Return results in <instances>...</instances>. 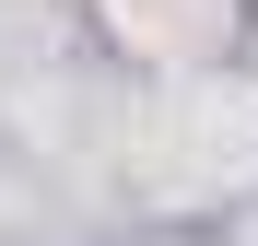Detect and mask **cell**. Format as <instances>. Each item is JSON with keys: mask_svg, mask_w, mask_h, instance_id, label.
Returning a JSON list of instances; mask_svg holds the SVG:
<instances>
[{"mask_svg": "<svg viewBox=\"0 0 258 246\" xmlns=\"http://www.w3.org/2000/svg\"><path fill=\"white\" fill-rule=\"evenodd\" d=\"M117 24H141L153 47H188V24H211V0H117Z\"/></svg>", "mask_w": 258, "mask_h": 246, "instance_id": "6da1fadb", "label": "cell"}]
</instances>
